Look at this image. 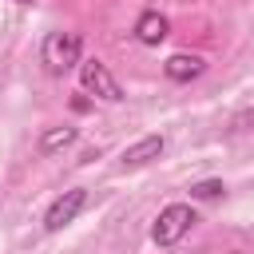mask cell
<instances>
[{
  "label": "cell",
  "instance_id": "obj_1",
  "mask_svg": "<svg viewBox=\"0 0 254 254\" xmlns=\"http://www.w3.org/2000/svg\"><path fill=\"white\" fill-rule=\"evenodd\" d=\"M79 56H83L79 32H48L44 44H40V64H44L52 75H64V71L79 67V64H83Z\"/></svg>",
  "mask_w": 254,
  "mask_h": 254
},
{
  "label": "cell",
  "instance_id": "obj_2",
  "mask_svg": "<svg viewBox=\"0 0 254 254\" xmlns=\"http://www.w3.org/2000/svg\"><path fill=\"white\" fill-rule=\"evenodd\" d=\"M190 226H194V210L187 202H171V206L159 210V218L151 226V238H155V246H175Z\"/></svg>",
  "mask_w": 254,
  "mask_h": 254
},
{
  "label": "cell",
  "instance_id": "obj_3",
  "mask_svg": "<svg viewBox=\"0 0 254 254\" xmlns=\"http://www.w3.org/2000/svg\"><path fill=\"white\" fill-rule=\"evenodd\" d=\"M79 83H83V91H91V95H99V99H107V103H119V99H123V87H119V79L107 71L103 60H83V64H79Z\"/></svg>",
  "mask_w": 254,
  "mask_h": 254
},
{
  "label": "cell",
  "instance_id": "obj_4",
  "mask_svg": "<svg viewBox=\"0 0 254 254\" xmlns=\"http://www.w3.org/2000/svg\"><path fill=\"white\" fill-rule=\"evenodd\" d=\"M87 206V190L83 187H71V190H64L52 206H48V214H44V230H64L67 222H75V214Z\"/></svg>",
  "mask_w": 254,
  "mask_h": 254
},
{
  "label": "cell",
  "instance_id": "obj_5",
  "mask_svg": "<svg viewBox=\"0 0 254 254\" xmlns=\"http://www.w3.org/2000/svg\"><path fill=\"white\" fill-rule=\"evenodd\" d=\"M163 135H143L139 143H131V147H123V155H119V167L123 171H135V167H147V163H155L159 155H163Z\"/></svg>",
  "mask_w": 254,
  "mask_h": 254
},
{
  "label": "cell",
  "instance_id": "obj_6",
  "mask_svg": "<svg viewBox=\"0 0 254 254\" xmlns=\"http://www.w3.org/2000/svg\"><path fill=\"white\" fill-rule=\"evenodd\" d=\"M167 32H171V24H167V16L163 12H143L139 20H135V36H139V44H163L167 40Z\"/></svg>",
  "mask_w": 254,
  "mask_h": 254
},
{
  "label": "cell",
  "instance_id": "obj_7",
  "mask_svg": "<svg viewBox=\"0 0 254 254\" xmlns=\"http://www.w3.org/2000/svg\"><path fill=\"white\" fill-rule=\"evenodd\" d=\"M202 56H187V52H179V56H171L167 64H163V71H167V79H194V75H202Z\"/></svg>",
  "mask_w": 254,
  "mask_h": 254
},
{
  "label": "cell",
  "instance_id": "obj_8",
  "mask_svg": "<svg viewBox=\"0 0 254 254\" xmlns=\"http://www.w3.org/2000/svg\"><path fill=\"white\" fill-rule=\"evenodd\" d=\"M71 143H75V127H52V131L40 135V151L44 155H56V151H64Z\"/></svg>",
  "mask_w": 254,
  "mask_h": 254
},
{
  "label": "cell",
  "instance_id": "obj_9",
  "mask_svg": "<svg viewBox=\"0 0 254 254\" xmlns=\"http://www.w3.org/2000/svg\"><path fill=\"white\" fill-rule=\"evenodd\" d=\"M222 194H226L222 179H206V183H194L190 187V198H222Z\"/></svg>",
  "mask_w": 254,
  "mask_h": 254
},
{
  "label": "cell",
  "instance_id": "obj_10",
  "mask_svg": "<svg viewBox=\"0 0 254 254\" xmlns=\"http://www.w3.org/2000/svg\"><path fill=\"white\" fill-rule=\"evenodd\" d=\"M230 127H234V131H254V107H246V111H238Z\"/></svg>",
  "mask_w": 254,
  "mask_h": 254
},
{
  "label": "cell",
  "instance_id": "obj_11",
  "mask_svg": "<svg viewBox=\"0 0 254 254\" xmlns=\"http://www.w3.org/2000/svg\"><path fill=\"white\" fill-rule=\"evenodd\" d=\"M16 4H32V0H16Z\"/></svg>",
  "mask_w": 254,
  "mask_h": 254
}]
</instances>
